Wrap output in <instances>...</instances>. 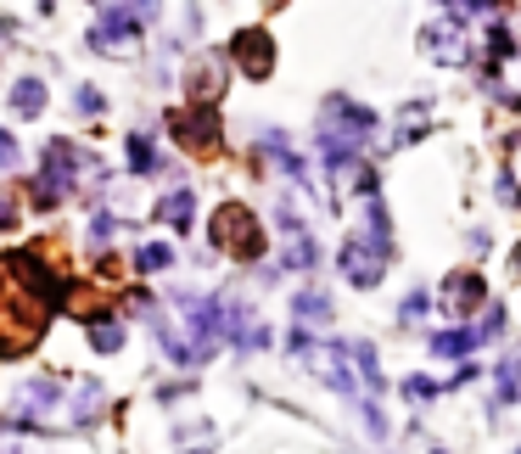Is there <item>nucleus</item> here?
I'll return each mask as SVG.
<instances>
[{
    "label": "nucleus",
    "mask_w": 521,
    "mask_h": 454,
    "mask_svg": "<svg viewBox=\"0 0 521 454\" xmlns=\"http://www.w3.org/2000/svg\"><path fill=\"white\" fill-rule=\"evenodd\" d=\"M219 90H224V68H219V62H202V73L191 79V96L207 101V96H219Z\"/></svg>",
    "instance_id": "obj_9"
},
{
    "label": "nucleus",
    "mask_w": 521,
    "mask_h": 454,
    "mask_svg": "<svg viewBox=\"0 0 521 454\" xmlns=\"http://www.w3.org/2000/svg\"><path fill=\"white\" fill-rule=\"evenodd\" d=\"M231 56H236L253 79H264L269 68H275V39H269L264 29H241V34L231 39Z\"/></svg>",
    "instance_id": "obj_5"
},
{
    "label": "nucleus",
    "mask_w": 521,
    "mask_h": 454,
    "mask_svg": "<svg viewBox=\"0 0 521 454\" xmlns=\"http://www.w3.org/2000/svg\"><path fill=\"white\" fill-rule=\"evenodd\" d=\"M12 101H17V113H39V107H46V85H34V79H23V85L12 90Z\"/></svg>",
    "instance_id": "obj_11"
},
{
    "label": "nucleus",
    "mask_w": 521,
    "mask_h": 454,
    "mask_svg": "<svg viewBox=\"0 0 521 454\" xmlns=\"http://www.w3.org/2000/svg\"><path fill=\"white\" fill-rule=\"evenodd\" d=\"M476 342H483V337H476V332H466V325H460V332H443V337H437V354H443V359H460V354H471Z\"/></svg>",
    "instance_id": "obj_8"
},
{
    "label": "nucleus",
    "mask_w": 521,
    "mask_h": 454,
    "mask_svg": "<svg viewBox=\"0 0 521 454\" xmlns=\"http://www.w3.org/2000/svg\"><path fill=\"white\" fill-rule=\"evenodd\" d=\"M382 270H387V236H382V241L353 236V241L342 247V275H348L353 286H376Z\"/></svg>",
    "instance_id": "obj_4"
},
{
    "label": "nucleus",
    "mask_w": 521,
    "mask_h": 454,
    "mask_svg": "<svg viewBox=\"0 0 521 454\" xmlns=\"http://www.w3.org/2000/svg\"><path fill=\"white\" fill-rule=\"evenodd\" d=\"M118 342H123V337H118V325H113V320H101V325H96V348H101V354H113Z\"/></svg>",
    "instance_id": "obj_14"
},
{
    "label": "nucleus",
    "mask_w": 521,
    "mask_h": 454,
    "mask_svg": "<svg viewBox=\"0 0 521 454\" xmlns=\"http://www.w3.org/2000/svg\"><path fill=\"white\" fill-rule=\"evenodd\" d=\"M12 157H17V147H12V135H6V130H0V169H6V163H12Z\"/></svg>",
    "instance_id": "obj_16"
},
{
    "label": "nucleus",
    "mask_w": 521,
    "mask_h": 454,
    "mask_svg": "<svg viewBox=\"0 0 521 454\" xmlns=\"http://www.w3.org/2000/svg\"><path fill=\"white\" fill-rule=\"evenodd\" d=\"M443 303H449V308H460V315H471V308L483 303V281H476V275H449Z\"/></svg>",
    "instance_id": "obj_7"
},
{
    "label": "nucleus",
    "mask_w": 521,
    "mask_h": 454,
    "mask_svg": "<svg viewBox=\"0 0 521 454\" xmlns=\"http://www.w3.org/2000/svg\"><path fill=\"white\" fill-rule=\"evenodd\" d=\"M214 241L224 247V253H236V258H258L264 253V231H258V219L241 208V202H224V208L214 214Z\"/></svg>",
    "instance_id": "obj_2"
},
{
    "label": "nucleus",
    "mask_w": 521,
    "mask_h": 454,
    "mask_svg": "<svg viewBox=\"0 0 521 454\" xmlns=\"http://www.w3.org/2000/svg\"><path fill=\"white\" fill-rule=\"evenodd\" d=\"M130 163H135L140 174H146V169H157V157H152V140H146V135H135V140H130Z\"/></svg>",
    "instance_id": "obj_13"
},
{
    "label": "nucleus",
    "mask_w": 521,
    "mask_h": 454,
    "mask_svg": "<svg viewBox=\"0 0 521 454\" xmlns=\"http://www.w3.org/2000/svg\"><path fill=\"white\" fill-rule=\"evenodd\" d=\"M169 258H174V253H169V247H163V241H146L140 253H135V264H140L146 275H152V270H163V264H169Z\"/></svg>",
    "instance_id": "obj_12"
},
{
    "label": "nucleus",
    "mask_w": 521,
    "mask_h": 454,
    "mask_svg": "<svg viewBox=\"0 0 521 454\" xmlns=\"http://www.w3.org/2000/svg\"><path fill=\"white\" fill-rule=\"evenodd\" d=\"M62 303V281L51 270V253L17 247L0 258V359H17L46 337V325Z\"/></svg>",
    "instance_id": "obj_1"
},
{
    "label": "nucleus",
    "mask_w": 521,
    "mask_h": 454,
    "mask_svg": "<svg viewBox=\"0 0 521 454\" xmlns=\"http://www.w3.org/2000/svg\"><path fill=\"white\" fill-rule=\"evenodd\" d=\"M12 224H17V208H12L6 197H0V231H12Z\"/></svg>",
    "instance_id": "obj_15"
},
{
    "label": "nucleus",
    "mask_w": 521,
    "mask_h": 454,
    "mask_svg": "<svg viewBox=\"0 0 521 454\" xmlns=\"http://www.w3.org/2000/svg\"><path fill=\"white\" fill-rule=\"evenodd\" d=\"M135 29H140V23H135V12H107V17H101V29H96L90 39H96L101 51H123V46L135 39Z\"/></svg>",
    "instance_id": "obj_6"
},
{
    "label": "nucleus",
    "mask_w": 521,
    "mask_h": 454,
    "mask_svg": "<svg viewBox=\"0 0 521 454\" xmlns=\"http://www.w3.org/2000/svg\"><path fill=\"white\" fill-rule=\"evenodd\" d=\"M169 130H174L180 147H185V152H197V157L219 152V118L207 113V107H185V113H174V118H169Z\"/></svg>",
    "instance_id": "obj_3"
},
{
    "label": "nucleus",
    "mask_w": 521,
    "mask_h": 454,
    "mask_svg": "<svg viewBox=\"0 0 521 454\" xmlns=\"http://www.w3.org/2000/svg\"><path fill=\"white\" fill-rule=\"evenodd\" d=\"M163 219H169L174 224V231H185V224H191V191H174L169 202H163V208H157Z\"/></svg>",
    "instance_id": "obj_10"
}]
</instances>
